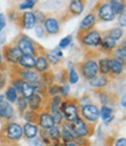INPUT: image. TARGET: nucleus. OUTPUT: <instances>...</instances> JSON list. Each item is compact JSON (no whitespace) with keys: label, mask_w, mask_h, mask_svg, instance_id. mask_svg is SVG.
Listing matches in <instances>:
<instances>
[{"label":"nucleus","mask_w":126,"mask_h":146,"mask_svg":"<svg viewBox=\"0 0 126 146\" xmlns=\"http://www.w3.org/2000/svg\"><path fill=\"white\" fill-rule=\"evenodd\" d=\"M22 125L17 121H7L0 133V141L3 144H14L22 138Z\"/></svg>","instance_id":"1"},{"label":"nucleus","mask_w":126,"mask_h":146,"mask_svg":"<svg viewBox=\"0 0 126 146\" xmlns=\"http://www.w3.org/2000/svg\"><path fill=\"white\" fill-rule=\"evenodd\" d=\"M58 110L61 111L63 120L67 124H70L80 118V103L76 100H63Z\"/></svg>","instance_id":"2"},{"label":"nucleus","mask_w":126,"mask_h":146,"mask_svg":"<svg viewBox=\"0 0 126 146\" xmlns=\"http://www.w3.org/2000/svg\"><path fill=\"white\" fill-rule=\"evenodd\" d=\"M80 117L89 123L90 125H95L99 120V108L95 103H88L84 105H80Z\"/></svg>","instance_id":"3"},{"label":"nucleus","mask_w":126,"mask_h":146,"mask_svg":"<svg viewBox=\"0 0 126 146\" xmlns=\"http://www.w3.org/2000/svg\"><path fill=\"white\" fill-rule=\"evenodd\" d=\"M72 135L75 136V139L76 138H88L90 137L92 133H94V129H92V125H90L89 123L84 121L81 117L78 119H76L72 123L68 124Z\"/></svg>","instance_id":"4"},{"label":"nucleus","mask_w":126,"mask_h":146,"mask_svg":"<svg viewBox=\"0 0 126 146\" xmlns=\"http://www.w3.org/2000/svg\"><path fill=\"white\" fill-rule=\"evenodd\" d=\"M77 71H80V75L86 80L90 81L94 77L98 75V66H97V60L95 58H86L83 62L77 64Z\"/></svg>","instance_id":"5"},{"label":"nucleus","mask_w":126,"mask_h":146,"mask_svg":"<svg viewBox=\"0 0 126 146\" xmlns=\"http://www.w3.org/2000/svg\"><path fill=\"white\" fill-rule=\"evenodd\" d=\"M15 46L19 48V50L21 52L22 55H31V56H34L36 57L37 54H39V49H37V46L34 43V41L28 38L27 35H20L17 42H15Z\"/></svg>","instance_id":"6"},{"label":"nucleus","mask_w":126,"mask_h":146,"mask_svg":"<svg viewBox=\"0 0 126 146\" xmlns=\"http://www.w3.org/2000/svg\"><path fill=\"white\" fill-rule=\"evenodd\" d=\"M78 40L82 46L88 47V48H98L100 44V40H102V34H100L97 29H91L84 33H80Z\"/></svg>","instance_id":"7"},{"label":"nucleus","mask_w":126,"mask_h":146,"mask_svg":"<svg viewBox=\"0 0 126 146\" xmlns=\"http://www.w3.org/2000/svg\"><path fill=\"white\" fill-rule=\"evenodd\" d=\"M3 57H4V61L11 67L13 68H17L18 67V63L20 61V57L22 56L21 52L19 50V48L14 44H6L4 46L3 48Z\"/></svg>","instance_id":"8"},{"label":"nucleus","mask_w":126,"mask_h":146,"mask_svg":"<svg viewBox=\"0 0 126 146\" xmlns=\"http://www.w3.org/2000/svg\"><path fill=\"white\" fill-rule=\"evenodd\" d=\"M95 14H96L97 20H100V21H103V22H111V21L115 20L116 17H117L115 13H113V11L110 7V5H109L107 1L99 3L97 5V7H96Z\"/></svg>","instance_id":"9"},{"label":"nucleus","mask_w":126,"mask_h":146,"mask_svg":"<svg viewBox=\"0 0 126 146\" xmlns=\"http://www.w3.org/2000/svg\"><path fill=\"white\" fill-rule=\"evenodd\" d=\"M15 76L21 78L22 81L27 82L29 84H33L34 87L39 86L41 83V74H39L37 71L33 70H28V69H20L18 68L15 71Z\"/></svg>","instance_id":"10"},{"label":"nucleus","mask_w":126,"mask_h":146,"mask_svg":"<svg viewBox=\"0 0 126 146\" xmlns=\"http://www.w3.org/2000/svg\"><path fill=\"white\" fill-rule=\"evenodd\" d=\"M42 27L47 34L56 35L61 31V23H60V20L55 17H47L42 22Z\"/></svg>","instance_id":"11"},{"label":"nucleus","mask_w":126,"mask_h":146,"mask_svg":"<svg viewBox=\"0 0 126 146\" xmlns=\"http://www.w3.org/2000/svg\"><path fill=\"white\" fill-rule=\"evenodd\" d=\"M19 23H20V27L22 29H25V31L34 29V27L36 26V20H35L34 13H33L32 11L23 12L22 14H20Z\"/></svg>","instance_id":"12"},{"label":"nucleus","mask_w":126,"mask_h":146,"mask_svg":"<svg viewBox=\"0 0 126 146\" xmlns=\"http://www.w3.org/2000/svg\"><path fill=\"white\" fill-rule=\"evenodd\" d=\"M55 125L54 119L52 117V113H50L48 110H42L39 112V118H37V126H39L40 130H44L48 131L50 130L53 126Z\"/></svg>","instance_id":"13"},{"label":"nucleus","mask_w":126,"mask_h":146,"mask_svg":"<svg viewBox=\"0 0 126 146\" xmlns=\"http://www.w3.org/2000/svg\"><path fill=\"white\" fill-rule=\"evenodd\" d=\"M96 23H97V18H96L95 12H89V13L82 19V21L80 23V33H84V32L94 29Z\"/></svg>","instance_id":"14"},{"label":"nucleus","mask_w":126,"mask_h":146,"mask_svg":"<svg viewBox=\"0 0 126 146\" xmlns=\"http://www.w3.org/2000/svg\"><path fill=\"white\" fill-rule=\"evenodd\" d=\"M43 96L35 92L34 95H32L27 100V103H28V110H32V111H42V108H43Z\"/></svg>","instance_id":"15"},{"label":"nucleus","mask_w":126,"mask_h":146,"mask_svg":"<svg viewBox=\"0 0 126 146\" xmlns=\"http://www.w3.org/2000/svg\"><path fill=\"white\" fill-rule=\"evenodd\" d=\"M50 64L48 62V60L46 57V54H41L39 53L37 56L35 57V71H37L39 74H46V72L49 71Z\"/></svg>","instance_id":"16"},{"label":"nucleus","mask_w":126,"mask_h":146,"mask_svg":"<svg viewBox=\"0 0 126 146\" xmlns=\"http://www.w3.org/2000/svg\"><path fill=\"white\" fill-rule=\"evenodd\" d=\"M85 9V0H70L68 5L69 13L74 17L81 15Z\"/></svg>","instance_id":"17"},{"label":"nucleus","mask_w":126,"mask_h":146,"mask_svg":"<svg viewBox=\"0 0 126 146\" xmlns=\"http://www.w3.org/2000/svg\"><path fill=\"white\" fill-rule=\"evenodd\" d=\"M109 66H110V75L111 76H121L125 70V64L119 62L115 57H109Z\"/></svg>","instance_id":"18"},{"label":"nucleus","mask_w":126,"mask_h":146,"mask_svg":"<svg viewBox=\"0 0 126 146\" xmlns=\"http://www.w3.org/2000/svg\"><path fill=\"white\" fill-rule=\"evenodd\" d=\"M0 118L9 121L14 118V108L11 103L4 101L0 103Z\"/></svg>","instance_id":"19"},{"label":"nucleus","mask_w":126,"mask_h":146,"mask_svg":"<svg viewBox=\"0 0 126 146\" xmlns=\"http://www.w3.org/2000/svg\"><path fill=\"white\" fill-rule=\"evenodd\" d=\"M39 131H40V129L36 124L25 123V125H22V135L27 139H33V138L37 137L39 136Z\"/></svg>","instance_id":"20"},{"label":"nucleus","mask_w":126,"mask_h":146,"mask_svg":"<svg viewBox=\"0 0 126 146\" xmlns=\"http://www.w3.org/2000/svg\"><path fill=\"white\" fill-rule=\"evenodd\" d=\"M99 47L105 52H113L118 47V43L116 40L111 39L109 35L104 34V35H102V40H100Z\"/></svg>","instance_id":"21"},{"label":"nucleus","mask_w":126,"mask_h":146,"mask_svg":"<svg viewBox=\"0 0 126 146\" xmlns=\"http://www.w3.org/2000/svg\"><path fill=\"white\" fill-rule=\"evenodd\" d=\"M18 68L20 69H28L33 70L35 68V57L31 55H22L18 63Z\"/></svg>","instance_id":"22"},{"label":"nucleus","mask_w":126,"mask_h":146,"mask_svg":"<svg viewBox=\"0 0 126 146\" xmlns=\"http://www.w3.org/2000/svg\"><path fill=\"white\" fill-rule=\"evenodd\" d=\"M107 3L116 15H120L125 13V8H126L125 0H107Z\"/></svg>","instance_id":"23"},{"label":"nucleus","mask_w":126,"mask_h":146,"mask_svg":"<svg viewBox=\"0 0 126 146\" xmlns=\"http://www.w3.org/2000/svg\"><path fill=\"white\" fill-rule=\"evenodd\" d=\"M90 87L96 88V89H103L109 84V77L104 76V75H97L96 77H94L92 80L89 81Z\"/></svg>","instance_id":"24"},{"label":"nucleus","mask_w":126,"mask_h":146,"mask_svg":"<svg viewBox=\"0 0 126 146\" xmlns=\"http://www.w3.org/2000/svg\"><path fill=\"white\" fill-rule=\"evenodd\" d=\"M99 118H102L105 124H109L113 119V109L109 105H102L99 109Z\"/></svg>","instance_id":"25"},{"label":"nucleus","mask_w":126,"mask_h":146,"mask_svg":"<svg viewBox=\"0 0 126 146\" xmlns=\"http://www.w3.org/2000/svg\"><path fill=\"white\" fill-rule=\"evenodd\" d=\"M98 66V74L110 76V66H109V57H100L97 60Z\"/></svg>","instance_id":"26"},{"label":"nucleus","mask_w":126,"mask_h":146,"mask_svg":"<svg viewBox=\"0 0 126 146\" xmlns=\"http://www.w3.org/2000/svg\"><path fill=\"white\" fill-rule=\"evenodd\" d=\"M61 140L63 141V144L75 141V136L72 135V132H71V130H70V127H69V125L67 123L62 125V129H61Z\"/></svg>","instance_id":"27"},{"label":"nucleus","mask_w":126,"mask_h":146,"mask_svg":"<svg viewBox=\"0 0 126 146\" xmlns=\"http://www.w3.org/2000/svg\"><path fill=\"white\" fill-rule=\"evenodd\" d=\"M4 96H5V101L6 102L13 104V103L17 102L18 97H19V94H18V91L13 87H12V86H8V87H6V91H5V95Z\"/></svg>","instance_id":"28"},{"label":"nucleus","mask_w":126,"mask_h":146,"mask_svg":"<svg viewBox=\"0 0 126 146\" xmlns=\"http://www.w3.org/2000/svg\"><path fill=\"white\" fill-rule=\"evenodd\" d=\"M47 135H48V138L52 143H58V140L61 139V129L58 125H54L50 130L47 131Z\"/></svg>","instance_id":"29"},{"label":"nucleus","mask_w":126,"mask_h":146,"mask_svg":"<svg viewBox=\"0 0 126 146\" xmlns=\"http://www.w3.org/2000/svg\"><path fill=\"white\" fill-rule=\"evenodd\" d=\"M116 60H118L119 62H121L123 64H126V48L124 46H119L117 47L115 50H113V56Z\"/></svg>","instance_id":"30"},{"label":"nucleus","mask_w":126,"mask_h":146,"mask_svg":"<svg viewBox=\"0 0 126 146\" xmlns=\"http://www.w3.org/2000/svg\"><path fill=\"white\" fill-rule=\"evenodd\" d=\"M105 34L109 35L111 39L116 40V41H119L120 39L124 38V34H125V33H124V29H123L121 27H113V28L109 29Z\"/></svg>","instance_id":"31"},{"label":"nucleus","mask_w":126,"mask_h":146,"mask_svg":"<svg viewBox=\"0 0 126 146\" xmlns=\"http://www.w3.org/2000/svg\"><path fill=\"white\" fill-rule=\"evenodd\" d=\"M67 80L69 82V84H77L80 81V74L77 69L75 68V66H70L69 70H68V75H67Z\"/></svg>","instance_id":"32"},{"label":"nucleus","mask_w":126,"mask_h":146,"mask_svg":"<svg viewBox=\"0 0 126 146\" xmlns=\"http://www.w3.org/2000/svg\"><path fill=\"white\" fill-rule=\"evenodd\" d=\"M23 118L26 120V123H32V124H36L37 125V118H39V112L36 111H32V110H27L23 113Z\"/></svg>","instance_id":"33"},{"label":"nucleus","mask_w":126,"mask_h":146,"mask_svg":"<svg viewBox=\"0 0 126 146\" xmlns=\"http://www.w3.org/2000/svg\"><path fill=\"white\" fill-rule=\"evenodd\" d=\"M63 101V98L57 95V96H54L52 97V100L49 101V105H48V111H54V110H58V108H60V104L61 102Z\"/></svg>","instance_id":"34"},{"label":"nucleus","mask_w":126,"mask_h":146,"mask_svg":"<svg viewBox=\"0 0 126 146\" xmlns=\"http://www.w3.org/2000/svg\"><path fill=\"white\" fill-rule=\"evenodd\" d=\"M35 5H36V3L34 1V0H23V1L19 5L18 11H23V12L31 11L35 7Z\"/></svg>","instance_id":"35"},{"label":"nucleus","mask_w":126,"mask_h":146,"mask_svg":"<svg viewBox=\"0 0 126 146\" xmlns=\"http://www.w3.org/2000/svg\"><path fill=\"white\" fill-rule=\"evenodd\" d=\"M46 94L50 97H54V96H57L60 95V86L58 84H55V83H52L49 84L46 89Z\"/></svg>","instance_id":"36"},{"label":"nucleus","mask_w":126,"mask_h":146,"mask_svg":"<svg viewBox=\"0 0 126 146\" xmlns=\"http://www.w3.org/2000/svg\"><path fill=\"white\" fill-rule=\"evenodd\" d=\"M15 103H17V105H18V109H19L20 113H23L25 111L28 110V103H27V100H26V98H23V97L19 96Z\"/></svg>","instance_id":"37"},{"label":"nucleus","mask_w":126,"mask_h":146,"mask_svg":"<svg viewBox=\"0 0 126 146\" xmlns=\"http://www.w3.org/2000/svg\"><path fill=\"white\" fill-rule=\"evenodd\" d=\"M72 39H74V36L72 35H67L64 36L58 43V48L60 49H66V48H68L71 43H72Z\"/></svg>","instance_id":"38"},{"label":"nucleus","mask_w":126,"mask_h":146,"mask_svg":"<svg viewBox=\"0 0 126 146\" xmlns=\"http://www.w3.org/2000/svg\"><path fill=\"white\" fill-rule=\"evenodd\" d=\"M49 112L52 113V117L54 119L55 125H62L63 124V121L64 120H63V116H62L60 110H54V111H49Z\"/></svg>","instance_id":"39"},{"label":"nucleus","mask_w":126,"mask_h":146,"mask_svg":"<svg viewBox=\"0 0 126 146\" xmlns=\"http://www.w3.org/2000/svg\"><path fill=\"white\" fill-rule=\"evenodd\" d=\"M33 13H34V17H35V20H36V25H42V22H43L44 19L47 18L46 14L43 13L42 11H40V9L34 11Z\"/></svg>","instance_id":"40"},{"label":"nucleus","mask_w":126,"mask_h":146,"mask_svg":"<svg viewBox=\"0 0 126 146\" xmlns=\"http://www.w3.org/2000/svg\"><path fill=\"white\" fill-rule=\"evenodd\" d=\"M98 96H99V102L102 103V105H109L110 104V95L105 91H99L98 92Z\"/></svg>","instance_id":"41"},{"label":"nucleus","mask_w":126,"mask_h":146,"mask_svg":"<svg viewBox=\"0 0 126 146\" xmlns=\"http://www.w3.org/2000/svg\"><path fill=\"white\" fill-rule=\"evenodd\" d=\"M46 57H47V60H48L49 64H53V66H57V64L60 63V60H61V58H58L57 56H55L52 52L47 53V54H46Z\"/></svg>","instance_id":"42"},{"label":"nucleus","mask_w":126,"mask_h":146,"mask_svg":"<svg viewBox=\"0 0 126 146\" xmlns=\"http://www.w3.org/2000/svg\"><path fill=\"white\" fill-rule=\"evenodd\" d=\"M19 18H20V13H19L18 9H11L8 12V19H9V21L17 22V21H19Z\"/></svg>","instance_id":"43"},{"label":"nucleus","mask_w":126,"mask_h":146,"mask_svg":"<svg viewBox=\"0 0 126 146\" xmlns=\"http://www.w3.org/2000/svg\"><path fill=\"white\" fill-rule=\"evenodd\" d=\"M34 29H35V34H36L37 38H40V39H41V38H43V36H44L46 32H44L42 25H36V26L34 27Z\"/></svg>","instance_id":"44"},{"label":"nucleus","mask_w":126,"mask_h":146,"mask_svg":"<svg viewBox=\"0 0 126 146\" xmlns=\"http://www.w3.org/2000/svg\"><path fill=\"white\" fill-rule=\"evenodd\" d=\"M7 87V77L3 71H0V90H3Z\"/></svg>","instance_id":"45"},{"label":"nucleus","mask_w":126,"mask_h":146,"mask_svg":"<svg viewBox=\"0 0 126 146\" xmlns=\"http://www.w3.org/2000/svg\"><path fill=\"white\" fill-rule=\"evenodd\" d=\"M7 26V19L4 13H0V32H3Z\"/></svg>","instance_id":"46"},{"label":"nucleus","mask_w":126,"mask_h":146,"mask_svg":"<svg viewBox=\"0 0 126 146\" xmlns=\"http://www.w3.org/2000/svg\"><path fill=\"white\" fill-rule=\"evenodd\" d=\"M29 146H43V141L41 140L40 137H35V138L31 139Z\"/></svg>","instance_id":"47"},{"label":"nucleus","mask_w":126,"mask_h":146,"mask_svg":"<svg viewBox=\"0 0 126 146\" xmlns=\"http://www.w3.org/2000/svg\"><path fill=\"white\" fill-rule=\"evenodd\" d=\"M119 25H120L121 28H125L126 27V15H125V13H123V14L119 15Z\"/></svg>","instance_id":"48"},{"label":"nucleus","mask_w":126,"mask_h":146,"mask_svg":"<svg viewBox=\"0 0 126 146\" xmlns=\"http://www.w3.org/2000/svg\"><path fill=\"white\" fill-rule=\"evenodd\" d=\"M113 146H126V138H119L117 139V141L115 143V145Z\"/></svg>","instance_id":"49"},{"label":"nucleus","mask_w":126,"mask_h":146,"mask_svg":"<svg viewBox=\"0 0 126 146\" xmlns=\"http://www.w3.org/2000/svg\"><path fill=\"white\" fill-rule=\"evenodd\" d=\"M55 56H57L58 58H62L63 57V53H62V49H60V48H57V49H55L54 52H52Z\"/></svg>","instance_id":"50"},{"label":"nucleus","mask_w":126,"mask_h":146,"mask_svg":"<svg viewBox=\"0 0 126 146\" xmlns=\"http://www.w3.org/2000/svg\"><path fill=\"white\" fill-rule=\"evenodd\" d=\"M6 41V34L4 32H0V44H5Z\"/></svg>","instance_id":"51"},{"label":"nucleus","mask_w":126,"mask_h":146,"mask_svg":"<svg viewBox=\"0 0 126 146\" xmlns=\"http://www.w3.org/2000/svg\"><path fill=\"white\" fill-rule=\"evenodd\" d=\"M62 146H78L75 141H71V143H66V144H63Z\"/></svg>","instance_id":"52"},{"label":"nucleus","mask_w":126,"mask_h":146,"mask_svg":"<svg viewBox=\"0 0 126 146\" xmlns=\"http://www.w3.org/2000/svg\"><path fill=\"white\" fill-rule=\"evenodd\" d=\"M125 100H126V98H125V95H124V96L121 97V106H123L124 109L126 108V101H125Z\"/></svg>","instance_id":"53"},{"label":"nucleus","mask_w":126,"mask_h":146,"mask_svg":"<svg viewBox=\"0 0 126 146\" xmlns=\"http://www.w3.org/2000/svg\"><path fill=\"white\" fill-rule=\"evenodd\" d=\"M4 64V57H3V52L1 49H0V67H1Z\"/></svg>","instance_id":"54"},{"label":"nucleus","mask_w":126,"mask_h":146,"mask_svg":"<svg viewBox=\"0 0 126 146\" xmlns=\"http://www.w3.org/2000/svg\"><path fill=\"white\" fill-rule=\"evenodd\" d=\"M4 101H5V96L0 94V103H1V102H4Z\"/></svg>","instance_id":"55"},{"label":"nucleus","mask_w":126,"mask_h":146,"mask_svg":"<svg viewBox=\"0 0 126 146\" xmlns=\"http://www.w3.org/2000/svg\"><path fill=\"white\" fill-rule=\"evenodd\" d=\"M8 146H19V145H18V144H17V143H14V144H9V145H8Z\"/></svg>","instance_id":"56"}]
</instances>
